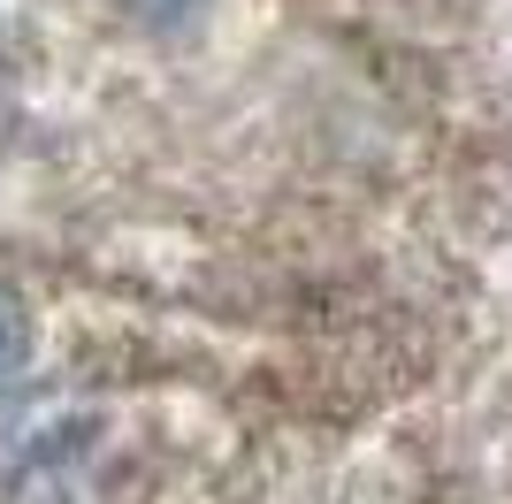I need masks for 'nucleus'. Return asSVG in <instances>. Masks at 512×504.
I'll list each match as a JSON object with an SVG mask.
<instances>
[{"instance_id": "nucleus-1", "label": "nucleus", "mask_w": 512, "mask_h": 504, "mask_svg": "<svg viewBox=\"0 0 512 504\" xmlns=\"http://www.w3.org/2000/svg\"><path fill=\"white\" fill-rule=\"evenodd\" d=\"M23 359H31V306L16 283H0V375H16Z\"/></svg>"}]
</instances>
